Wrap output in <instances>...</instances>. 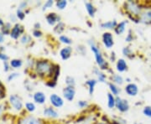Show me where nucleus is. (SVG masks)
Returning <instances> with one entry per match:
<instances>
[{
  "label": "nucleus",
  "instance_id": "obj_1",
  "mask_svg": "<svg viewBox=\"0 0 151 124\" xmlns=\"http://www.w3.org/2000/svg\"><path fill=\"white\" fill-rule=\"evenodd\" d=\"M53 70H54L53 65L50 62H49L48 60H39L36 62L35 71L38 76L42 77L50 76L53 74Z\"/></svg>",
  "mask_w": 151,
  "mask_h": 124
},
{
  "label": "nucleus",
  "instance_id": "obj_2",
  "mask_svg": "<svg viewBox=\"0 0 151 124\" xmlns=\"http://www.w3.org/2000/svg\"><path fill=\"white\" fill-rule=\"evenodd\" d=\"M90 46H91V49L93 52V54L95 55V59H96V61H97V64L99 66L102 70H105L107 69L108 67V64L106 63L105 59L103 58V54L101 53L100 49L97 48V46L94 44V42H90Z\"/></svg>",
  "mask_w": 151,
  "mask_h": 124
},
{
  "label": "nucleus",
  "instance_id": "obj_3",
  "mask_svg": "<svg viewBox=\"0 0 151 124\" xmlns=\"http://www.w3.org/2000/svg\"><path fill=\"white\" fill-rule=\"evenodd\" d=\"M126 9L129 11L130 14L134 16H138L141 14V7L139 5L138 3L134 1H129L125 4Z\"/></svg>",
  "mask_w": 151,
  "mask_h": 124
},
{
  "label": "nucleus",
  "instance_id": "obj_4",
  "mask_svg": "<svg viewBox=\"0 0 151 124\" xmlns=\"http://www.w3.org/2000/svg\"><path fill=\"white\" fill-rule=\"evenodd\" d=\"M9 103L14 110L18 112L21 111L23 108V102L20 97L18 95H11L9 97Z\"/></svg>",
  "mask_w": 151,
  "mask_h": 124
},
{
  "label": "nucleus",
  "instance_id": "obj_5",
  "mask_svg": "<svg viewBox=\"0 0 151 124\" xmlns=\"http://www.w3.org/2000/svg\"><path fill=\"white\" fill-rule=\"evenodd\" d=\"M116 108H118L119 112L126 113L129 109V104L127 100L122 99L119 97H116Z\"/></svg>",
  "mask_w": 151,
  "mask_h": 124
},
{
  "label": "nucleus",
  "instance_id": "obj_6",
  "mask_svg": "<svg viewBox=\"0 0 151 124\" xmlns=\"http://www.w3.org/2000/svg\"><path fill=\"white\" fill-rule=\"evenodd\" d=\"M17 124H44V123L41 119L35 118L33 116H27L19 119Z\"/></svg>",
  "mask_w": 151,
  "mask_h": 124
},
{
  "label": "nucleus",
  "instance_id": "obj_7",
  "mask_svg": "<svg viewBox=\"0 0 151 124\" xmlns=\"http://www.w3.org/2000/svg\"><path fill=\"white\" fill-rule=\"evenodd\" d=\"M63 96L69 102H72L76 96V90L73 86H66L63 90Z\"/></svg>",
  "mask_w": 151,
  "mask_h": 124
},
{
  "label": "nucleus",
  "instance_id": "obj_8",
  "mask_svg": "<svg viewBox=\"0 0 151 124\" xmlns=\"http://www.w3.org/2000/svg\"><path fill=\"white\" fill-rule=\"evenodd\" d=\"M50 103L52 104V106H54L55 108H61L64 105L63 99L60 96H58L57 94H51L50 96Z\"/></svg>",
  "mask_w": 151,
  "mask_h": 124
},
{
  "label": "nucleus",
  "instance_id": "obj_9",
  "mask_svg": "<svg viewBox=\"0 0 151 124\" xmlns=\"http://www.w3.org/2000/svg\"><path fill=\"white\" fill-rule=\"evenodd\" d=\"M103 42L104 46L107 49H110L113 47V34L109 32H105L103 34Z\"/></svg>",
  "mask_w": 151,
  "mask_h": 124
},
{
  "label": "nucleus",
  "instance_id": "obj_10",
  "mask_svg": "<svg viewBox=\"0 0 151 124\" xmlns=\"http://www.w3.org/2000/svg\"><path fill=\"white\" fill-rule=\"evenodd\" d=\"M23 32H24V27L22 26L21 24H16L11 29V38L16 39H18L21 35Z\"/></svg>",
  "mask_w": 151,
  "mask_h": 124
},
{
  "label": "nucleus",
  "instance_id": "obj_11",
  "mask_svg": "<svg viewBox=\"0 0 151 124\" xmlns=\"http://www.w3.org/2000/svg\"><path fill=\"white\" fill-rule=\"evenodd\" d=\"M125 92L130 97H135L139 93V87L134 83H129L125 87Z\"/></svg>",
  "mask_w": 151,
  "mask_h": 124
},
{
  "label": "nucleus",
  "instance_id": "obj_12",
  "mask_svg": "<svg viewBox=\"0 0 151 124\" xmlns=\"http://www.w3.org/2000/svg\"><path fill=\"white\" fill-rule=\"evenodd\" d=\"M46 20L50 25H55L56 23L60 22V17L55 13H50L46 16Z\"/></svg>",
  "mask_w": 151,
  "mask_h": 124
},
{
  "label": "nucleus",
  "instance_id": "obj_13",
  "mask_svg": "<svg viewBox=\"0 0 151 124\" xmlns=\"http://www.w3.org/2000/svg\"><path fill=\"white\" fill-rule=\"evenodd\" d=\"M43 114L45 117H48V118H56L59 117L58 113L52 108H45Z\"/></svg>",
  "mask_w": 151,
  "mask_h": 124
},
{
  "label": "nucleus",
  "instance_id": "obj_14",
  "mask_svg": "<svg viewBox=\"0 0 151 124\" xmlns=\"http://www.w3.org/2000/svg\"><path fill=\"white\" fill-rule=\"evenodd\" d=\"M72 52V48L70 46H66L65 48L61 49L60 51V55L62 58V59H69L71 55Z\"/></svg>",
  "mask_w": 151,
  "mask_h": 124
},
{
  "label": "nucleus",
  "instance_id": "obj_15",
  "mask_svg": "<svg viewBox=\"0 0 151 124\" xmlns=\"http://www.w3.org/2000/svg\"><path fill=\"white\" fill-rule=\"evenodd\" d=\"M139 21L143 22L145 24H150V23H151V9L145 10V12L141 13Z\"/></svg>",
  "mask_w": 151,
  "mask_h": 124
},
{
  "label": "nucleus",
  "instance_id": "obj_16",
  "mask_svg": "<svg viewBox=\"0 0 151 124\" xmlns=\"http://www.w3.org/2000/svg\"><path fill=\"white\" fill-rule=\"evenodd\" d=\"M34 101L36 103L39 104H44L45 100H46V97L42 92H37L34 94Z\"/></svg>",
  "mask_w": 151,
  "mask_h": 124
},
{
  "label": "nucleus",
  "instance_id": "obj_17",
  "mask_svg": "<svg viewBox=\"0 0 151 124\" xmlns=\"http://www.w3.org/2000/svg\"><path fill=\"white\" fill-rule=\"evenodd\" d=\"M116 67H117V70L119 72H124L125 70H127L128 68V65L126 63V61L124 59H119L117 61V64H116Z\"/></svg>",
  "mask_w": 151,
  "mask_h": 124
},
{
  "label": "nucleus",
  "instance_id": "obj_18",
  "mask_svg": "<svg viewBox=\"0 0 151 124\" xmlns=\"http://www.w3.org/2000/svg\"><path fill=\"white\" fill-rule=\"evenodd\" d=\"M127 24H128V22L126 21V20L120 22L119 24H118V25H117V26H116V28L114 29L115 33H116L117 34H122L123 33H124V31H125V28H126Z\"/></svg>",
  "mask_w": 151,
  "mask_h": 124
},
{
  "label": "nucleus",
  "instance_id": "obj_19",
  "mask_svg": "<svg viewBox=\"0 0 151 124\" xmlns=\"http://www.w3.org/2000/svg\"><path fill=\"white\" fill-rule=\"evenodd\" d=\"M117 25H118V23L116 22V20H112V21H107L101 24V27L103 29H115Z\"/></svg>",
  "mask_w": 151,
  "mask_h": 124
},
{
  "label": "nucleus",
  "instance_id": "obj_20",
  "mask_svg": "<svg viewBox=\"0 0 151 124\" xmlns=\"http://www.w3.org/2000/svg\"><path fill=\"white\" fill-rule=\"evenodd\" d=\"M85 6H86V9L87 11V13H88V14L91 17H94L95 13H96V9L94 8V6H93L92 3L86 2L85 3Z\"/></svg>",
  "mask_w": 151,
  "mask_h": 124
},
{
  "label": "nucleus",
  "instance_id": "obj_21",
  "mask_svg": "<svg viewBox=\"0 0 151 124\" xmlns=\"http://www.w3.org/2000/svg\"><path fill=\"white\" fill-rule=\"evenodd\" d=\"M108 107L110 109L116 107V97L112 93L108 94Z\"/></svg>",
  "mask_w": 151,
  "mask_h": 124
},
{
  "label": "nucleus",
  "instance_id": "obj_22",
  "mask_svg": "<svg viewBox=\"0 0 151 124\" xmlns=\"http://www.w3.org/2000/svg\"><path fill=\"white\" fill-rule=\"evenodd\" d=\"M96 84H97V81L95 79H91V80H88V81H86V85L88 86V87H89V94L91 96L93 94Z\"/></svg>",
  "mask_w": 151,
  "mask_h": 124
},
{
  "label": "nucleus",
  "instance_id": "obj_23",
  "mask_svg": "<svg viewBox=\"0 0 151 124\" xmlns=\"http://www.w3.org/2000/svg\"><path fill=\"white\" fill-rule=\"evenodd\" d=\"M109 89H110L111 93L113 94V96H116V97H118L119 93L120 92V89H119L118 86H116L115 84L110 83V84H109Z\"/></svg>",
  "mask_w": 151,
  "mask_h": 124
},
{
  "label": "nucleus",
  "instance_id": "obj_24",
  "mask_svg": "<svg viewBox=\"0 0 151 124\" xmlns=\"http://www.w3.org/2000/svg\"><path fill=\"white\" fill-rule=\"evenodd\" d=\"M112 80L113 81V82L115 83V84H117V85H119V86H121V85H123L124 84V79H123V77L120 76V75H113L112 76Z\"/></svg>",
  "mask_w": 151,
  "mask_h": 124
},
{
  "label": "nucleus",
  "instance_id": "obj_25",
  "mask_svg": "<svg viewBox=\"0 0 151 124\" xmlns=\"http://www.w3.org/2000/svg\"><path fill=\"white\" fill-rule=\"evenodd\" d=\"M64 29H65V24L62 22H59L55 25V27L54 28V31L55 33H57V34H61L64 31Z\"/></svg>",
  "mask_w": 151,
  "mask_h": 124
},
{
  "label": "nucleus",
  "instance_id": "obj_26",
  "mask_svg": "<svg viewBox=\"0 0 151 124\" xmlns=\"http://www.w3.org/2000/svg\"><path fill=\"white\" fill-rule=\"evenodd\" d=\"M22 60L19 59H13L10 61V65L13 68H19L22 66Z\"/></svg>",
  "mask_w": 151,
  "mask_h": 124
},
{
  "label": "nucleus",
  "instance_id": "obj_27",
  "mask_svg": "<svg viewBox=\"0 0 151 124\" xmlns=\"http://www.w3.org/2000/svg\"><path fill=\"white\" fill-rule=\"evenodd\" d=\"M66 5H67V2L65 0H60V1L56 2V7H57V9H60V10L64 9L65 7H66Z\"/></svg>",
  "mask_w": 151,
  "mask_h": 124
},
{
  "label": "nucleus",
  "instance_id": "obj_28",
  "mask_svg": "<svg viewBox=\"0 0 151 124\" xmlns=\"http://www.w3.org/2000/svg\"><path fill=\"white\" fill-rule=\"evenodd\" d=\"M59 39L61 43L65 44H70L72 43V40L68 36H66V35H60Z\"/></svg>",
  "mask_w": 151,
  "mask_h": 124
},
{
  "label": "nucleus",
  "instance_id": "obj_29",
  "mask_svg": "<svg viewBox=\"0 0 151 124\" xmlns=\"http://www.w3.org/2000/svg\"><path fill=\"white\" fill-rule=\"evenodd\" d=\"M94 72L97 74V78H98V81H101V82H105V80H106V76L102 73V72H100L99 70H97V69H95L94 70Z\"/></svg>",
  "mask_w": 151,
  "mask_h": 124
},
{
  "label": "nucleus",
  "instance_id": "obj_30",
  "mask_svg": "<svg viewBox=\"0 0 151 124\" xmlns=\"http://www.w3.org/2000/svg\"><path fill=\"white\" fill-rule=\"evenodd\" d=\"M65 83H66L67 86H73V87H74V86H75L76 84L75 79H74L72 76H67V77L65 78Z\"/></svg>",
  "mask_w": 151,
  "mask_h": 124
},
{
  "label": "nucleus",
  "instance_id": "obj_31",
  "mask_svg": "<svg viewBox=\"0 0 151 124\" xmlns=\"http://www.w3.org/2000/svg\"><path fill=\"white\" fill-rule=\"evenodd\" d=\"M25 108L28 112L33 113L35 111V105L33 102H26L25 103Z\"/></svg>",
  "mask_w": 151,
  "mask_h": 124
},
{
  "label": "nucleus",
  "instance_id": "obj_32",
  "mask_svg": "<svg viewBox=\"0 0 151 124\" xmlns=\"http://www.w3.org/2000/svg\"><path fill=\"white\" fill-rule=\"evenodd\" d=\"M20 41H21V43L24 44H28L31 42V38H30V36L28 35V34H24L21 37Z\"/></svg>",
  "mask_w": 151,
  "mask_h": 124
},
{
  "label": "nucleus",
  "instance_id": "obj_33",
  "mask_svg": "<svg viewBox=\"0 0 151 124\" xmlns=\"http://www.w3.org/2000/svg\"><path fill=\"white\" fill-rule=\"evenodd\" d=\"M10 28V24H9V23H7L2 28V33H3L4 34H9L11 32Z\"/></svg>",
  "mask_w": 151,
  "mask_h": 124
},
{
  "label": "nucleus",
  "instance_id": "obj_34",
  "mask_svg": "<svg viewBox=\"0 0 151 124\" xmlns=\"http://www.w3.org/2000/svg\"><path fill=\"white\" fill-rule=\"evenodd\" d=\"M143 113L145 116L148 117V118H151V107L150 106H146L145 108H144L143 110Z\"/></svg>",
  "mask_w": 151,
  "mask_h": 124
},
{
  "label": "nucleus",
  "instance_id": "obj_35",
  "mask_svg": "<svg viewBox=\"0 0 151 124\" xmlns=\"http://www.w3.org/2000/svg\"><path fill=\"white\" fill-rule=\"evenodd\" d=\"M16 16L19 19L22 20V19H24V17H25V14L23 12L22 9H17Z\"/></svg>",
  "mask_w": 151,
  "mask_h": 124
},
{
  "label": "nucleus",
  "instance_id": "obj_36",
  "mask_svg": "<svg viewBox=\"0 0 151 124\" xmlns=\"http://www.w3.org/2000/svg\"><path fill=\"white\" fill-rule=\"evenodd\" d=\"M54 4V2L52 1V0H48V1H46L45 2V4H44L43 6V10H45V9H50V8H51L52 6Z\"/></svg>",
  "mask_w": 151,
  "mask_h": 124
},
{
  "label": "nucleus",
  "instance_id": "obj_37",
  "mask_svg": "<svg viewBox=\"0 0 151 124\" xmlns=\"http://www.w3.org/2000/svg\"><path fill=\"white\" fill-rule=\"evenodd\" d=\"M77 105H78V107L80 108H84L88 106V103H87L86 101H79L77 102Z\"/></svg>",
  "mask_w": 151,
  "mask_h": 124
},
{
  "label": "nucleus",
  "instance_id": "obj_38",
  "mask_svg": "<svg viewBox=\"0 0 151 124\" xmlns=\"http://www.w3.org/2000/svg\"><path fill=\"white\" fill-rule=\"evenodd\" d=\"M33 35H34L35 37H36V38H39V37H41L42 33L40 32L39 29H35V30L33 31Z\"/></svg>",
  "mask_w": 151,
  "mask_h": 124
},
{
  "label": "nucleus",
  "instance_id": "obj_39",
  "mask_svg": "<svg viewBox=\"0 0 151 124\" xmlns=\"http://www.w3.org/2000/svg\"><path fill=\"white\" fill-rule=\"evenodd\" d=\"M19 74H18V73H12V74H11V75H9V77H8V81H10L11 80H14L15 77H18V76H19Z\"/></svg>",
  "mask_w": 151,
  "mask_h": 124
},
{
  "label": "nucleus",
  "instance_id": "obj_40",
  "mask_svg": "<svg viewBox=\"0 0 151 124\" xmlns=\"http://www.w3.org/2000/svg\"><path fill=\"white\" fill-rule=\"evenodd\" d=\"M0 59H3L4 62L7 61L9 59V56L5 54H3V53H0Z\"/></svg>",
  "mask_w": 151,
  "mask_h": 124
},
{
  "label": "nucleus",
  "instance_id": "obj_41",
  "mask_svg": "<svg viewBox=\"0 0 151 124\" xmlns=\"http://www.w3.org/2000/svg\"><path fill=\"white\" fill-rule=\"evenodd\" d=\"M123 52H124V54L125 55H127V56H129V53H131V50L129 49V47H125L124 49V50H123Z\"/></svg>",
  "mask_w": 151,
  "mask_h": 124
},
{
  "label": "nucleus",
  "instance_id": "obj_42",
  "mask_svg": "<svg viewBox=\"0 0 151 124\" xmlns=\"http://www.w3.org/2000/svg\"><path fill=\"white\" fill-rule=\"evenodd\" d=\"M125 40H126L127 42H131V41L133 40V35H132V34H131V31H129V34H128V36H127L126 39H125Z\"/></svg>",
  "mask_w": 151,
  "mask_h": 124
},
{
  "label": "nucleus",
  "instance_id": "obj_43",
  "mask_svg": "<svg viewBox=\"0 0 151 124\" xmlns=\"http://www.w3.org/2000/svg\"><path fill=\"white\" fill-rule=\"evenodd\" d=\"M3 96H4V88H3L2 84L0 83V99L3 97Z\"/></svg>",
  "mask_w": 151,
  "mask_h": 124
},
{
  "label": "nucleus",
  "instance_id": "obj_44",
  "mask_svg": "<svg viewBox=\"0 0 151 124\" xmlns=\"http://www.w3.org/2000/svg\"><path fill=\"white\" fill-rule=\"evenodd\" d=\"M4 70H5V71H8V70H9V64H8L7 61H4Z\"/></svg>",
  "mask_w": 151,
  "mask_h": 124
},
{
  "label": "nucleus",
  "instance_id": "obj_45",
  "mask_svg": "<svg viewBox=\"0 0 151 124\" xmlns=\"http://www.w3.org/2000/svg\"><path fill=\"white\" fill-rule=\"evenodd\" d=\"M27 5V3H25V2H22L21 4H20V6H19V9H24L25 7Z\"/></svg>",
  "mask_w": 151,
  "mask_h": 124
},
{
  "label": "nucleus",
  "instance_id": "obj_46",
  "mask_svg": "<svg viewBox=\"0 0 151 124\" xmlns=\"http://www.w3.org/2000/svg\"><path fill=\"white\" fill-rule=\"evenodd\" d=\"M4 41V34L2 32H0V43H3Z\"/></svg>",
  "mask_w": 151,
  "mask_h": 124
},
{
  "label": "nucleus",
  "instance_id": "obj_47",
  "mask_svg": "<svg viewBox=\"0 0 151 124\" xmlns=\"http://www.w3.org/2000/svg\"><path fill=\"white\" fill-rule=\"evenodd\" d=\"M4 111V105H0V116L3 114Z\"/></svg>",
  "mask_w": 151,
  "mask_h": 124
},
{
  "label": "nucleus",
  "instance_id": "obj_48",
  "mask_svg": "<svg viewBox=\"0 0 151 124\" xmlns=\"http://www.w3.org/2000/svg\"><path fill=\"white\" fill-rule=\"evenodd\" d=\"M2 26H4V22L0 19V27H2Z\"/></svg>",
  "mask_w": 151,
  "mask_h": 124
},
{
  "label": "nucleus",
  "instance_id": "obj_49",
  "mask_svg": "<svg viewBox=\"0 0 151 124\" xmlns=\"http://www.w3.org/2000/svg\"><path fill=\"white\" fill-rule=\"evenodd\" d=\"M96 124H107V123H97Z\"/></svg>",
  "mask_w": 151,
  "mask_h": 124
},
{
  "label": "nucleus",
  "instance_id": "obj_50",
  "mask_svg": "<svg viewBox=\"0 0 151 124\" xmlns=\"http://www.w3.org/2000/svg\"><path fill=\"white\" fill-rule=\"evenodd\" d=\"M134 124H138V123H134Z\"/></svg>",
  "mask_w": 151,
  "mask_h": 124
}]
</instances>
